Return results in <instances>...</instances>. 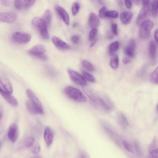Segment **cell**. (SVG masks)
I'll return each instance as SVG.
<instances>
[{"label": "cell", "mask_w": 158, "mask_h": 158, "mask_svg": "<svg viewBox=\"0 0 158 158\" xmlns=\"http://www.w3.org/2000/svg\"><path fill=\"white\" fill-rule=\"evenodd\" d=\"M158 29L156 30L154 33V38L156 41H158Z\"/></svg>", "instance_id": "obj_46"}, {"label": "cell", "mask_w": 158, "mask_h": 158, "mask_svg": "<svg viewBox=\"0 0 158 158\" xmlns=\"http://www.w3.org/2000/svg\"><path fill=\"white\" fill-rule=\"evenodd\" d=\"M80 7V4L78 2L74 3L72 5L71 11L72 14L75 15L78 13Z\"/></svg>", "instance_id": "obj_32"}, {"label": "cell", "mask_w": 158, "mask_h": 158, "mask_svg": "<svg viewBox=\"0 0 158 158\" xmlns=\"http://www.w3.org/2000/svg\"><path fill=\"white\" fill-rule=\"evenodd\" d=\"M141 2V1H139V0H135V1H133L134 4L137 5H139Z\"/></svg>", "instance_id": "obj_47"}, {"label": "cell", "mask_w": 158, "mask_h": 158, "mask_svg": "<svg viewBox=\"0 0 158 158\" xmlns=\"http://www.w3.org/2000/svg\"><path fill=\"white\" fill-rule=\"evenodd\" d=\"M107 10L106 7H104L100 9L99 11V17L102 19L106 18V14Z\"/></svg>", "instance_id": "obj_34"}, {"label": "cell", "mask_w": 158, "mask_h": 158, "mask_svg": "<svg viewBox=\"0 0 158 158\" xmlns=\"http://www.w3.org/2000/svg\"><path fill=\"white\" fill-rule=\"evenodd\" d=\"M133 15V13L129 12H123L120 15V20L123 24H128L131 21Z\"/></svg>", "instance_id": "obj_21"}, {"label": "cell", "mask_w": 158, "mask_h": 158, "mask_svg": "<svg viewBox=\"0 0 158 158\" xmlns=\"http://www.w3.org/2000/svg\"><path fill=\"white\" fill-rule=\"evenodd\" d=\"M31 24L38 29L42 38L44 39H49V35L47 30V26L42 19L39 17L34 18L31 21Z\"/></svg>", "instance_id": "obj_2"}, {"label": "cell", "mask_w": 158, "mask_h": 158, "mask_svg": "<svg viewBox=\"0 0 158 158\" xmlns=\"http://www.w3.org/2000/svg\"><path fill=\"white\" fill-rule=\"evenodd\" d=\"M41 151V147L40 145L38 144H37L34 147L32 150L33 153L35 154H38L40 153Z\"/></svg>", "instance_id": "obj_39"}, {"label": "cell", "mask_w": 158, "mask_h": 158, "mask_svg": "<svg viewBox=\"0 0 158 158\" xmlns=\"http://www.w3.org/2000/svg\"><path fill=\"white\" fill-rule=\"evenodd\" d=\"M120 46L119 42L118 41H114L110 44L109 46L108 52L110 56L114 55L118 50Z\"/></svg>", "instance_id": "obj_23"}, {"label": "cell", "mask_w": 158, "mask_h": 158, "mask_svg": "<svg viewBox=\"0 0 158 158\" xmlns=\"http://www.w3.org/2000/svg\"><path fill=\"white\" fill-rule=\"evenodd\" d=\"M82 66L86 70L90 72H93L94 71V68L93 65L90 62L85 60L81 61Z\"/></svg>", "instance_id": "obj_25"}, {"label": "cell", "mask_w": 158, "mask_h": 158, "mask_svg": "<svg viewBox=\"0 0 158 158\" xmlns=\"http://www.w3.org/2000/svg\"><path fill=\"white\" fill-rule=\"evenodd\" d=\"M1 2L3 5L6 6H10L12 3L11 1H2Z\"/></svg>", "instance_id": "obj_42"}, {"label": "cell", "mask_w": 158, "mask_h": 158, "mask_svg": "<svg viewBox=\"0 0 158 158\" xmlns=\"http://www.w3.org/2000/svg\"><path fill=\"white\" fill-rule=\"evenodd\" d=\"M150 158H158V148L152 150L150 151Z\"/></svg>", "instance_id": "obj_35"}, {"label": "cell", "mask_w": 158, "mask_h": 158, "mask_svg": "<svg viewBox=\"0 0 158 158\" xmlns=\"http://www.w3.org/2000/svg\"><path fill=\"white\" fill-rule=\"evenodd\" d=\"M26 94L29 100L39 109L43 111L41 102L33 91L31 90L28 89L26 91Z\"/></svg>", "instance_id": "obj_13"}, {"label": "cell", "mask_w": 158, "mask_h": 158, "mask_svg": "<svg viewBox=\"0 0 158 158\" xmlns=\"http://www.w3.org/2000/svg\"><path fill=\"white\" fill-rule=\"evenodd\" d=\"M17 18V15L15 12H0V21L12 23L15 21Z\"/></svg>", "instance_id": "obj_7"}, {"label": "cell", "mask_w": 158, "mask_h": 158, "mask_svg": "<svg viewBox=\"0 0 158 158\" xmlns=\"http://www.w3.org/2000/svg\"><path fill=\"white\" fill-rule=\"evenodd\" d=\"M31 37V35L28 33L17 31L12 34V40L16 43L24 44L30 41Z\"/></svg>", "instance_id": "obj_4"}, {"label": "cell", "mask_w": 158, "mask_h": 158, "mask_svg": "<svg viewBox=\"0 0 158 158\" xmlns=\"http://www.w3.org/2000/svg\"><path fill=\"white\" fill-rule=\"evenodd\" d=\"M119 14L116 11L112 10L108 11L106 14V18H116L118 17Z\"/></svg>", "instance_id": "obj_31"}, {"label": "cell", "mask_w": 158, "mask_h": 158, "mask_svg": "<svg viewBox=\"0 0 158 158\" xmlns=\"http://www.w3.org/2000/svg\"><path fill=\"white\" fill-rule=\"evenodd\" d=\"M118 25L117 24L113 23L112 24V32L115 35H118Z\"/></svg>", "instance_id": "obj_37"}, {"label": "cell", "mask_w": 158, "mask_h": 158, "mask_svg": "<svg viewBox=\"0 0 158 158\" xmlns=\"http://www.w3.org/2000/svg\"><path fill=\"white\" fill-rule=\"evenodd\" d=\"M55 9L56 11L65 24L69 25L70 24V18L68 14L67 11L64 8L59 6H56Z\"/></svg>", "instance_id": "obj_16"}, {"label": "cell", "mask_w": 158, "mask_h": 158, "mask_svg": "<svg viewBox=\"0 0 158 158\" xmlns=\"http://www.w3.org/2000/svg\"><path fill=\"white\" fill-rule=\"evenodd\" d=\"M118 118L119 122L122 125L125 126L128 124V122L126 118L123 114H119Z\"/></svg>", "instance_id": "obj_33"}, {"label": "cell", "mask_w": 158, "mask_h": 158, "mask_svg": "<svg viewBox=\"0 0 158 158\" xmlns=\"http://www.w3.org/2000/svg\"><path fill=\"white\" fill-rule=\"evenodd\" d=\"M149 54L151 64H155L156 61L157 48L155 43L153 41L150 42L149 47Z\"/></svg>", "instance_id": "obj_10"}, {"label": "cell", "mask_w": 158, "mask_h": 158, "mask_svg": "<svg viewBox=\"0 0 158 158\" xmlns=\"http://www.w3.org/2000/svg\"><path fill=\"white\" fill-rule=\"evenodd\" d=\"M26 106L28 112L33 115L43 114L44 111L39 109L29 100L26 103Z\"/></svg>", "instance_id": "obj_20"}, {"label": "cell", "mask_w": 158, "mask_h": 158, "mask_svg": "<svg viewBox=\"0 0 158 158\" xmlns=\"http://www.w3.org/2000/svg\"><path fill=\"white\" fill-rule=\"evenodd\" d=\"M110 66L112 68H117L119 65V58L117 55H114L110 60Z\"/></svg>", "instance_id": "obj_24"}, {"label": "cell", "mask_w": 158, "mask_h": 158, "mask_svg": "<svg viewBox=\"0 0 158 158\" xmlns=\"http://www.w3.org/2000/svg\"><path fill=\"white\" fill-rule=\"evenodd\" d=\"M19 129L18 125L13 123L10 126L8 134L9 140L13 143L16 141L19 136Z\"/></svg>", "instance_id": "obj_8"}, {"label": "cell", "mask_w": 158, "mask_h": 158, "mask_svg": "<svg viewBox=\"0 0 158 158\" xmlns=\"http://www.w3.org/2000/svg\"><path fill=\"white\" fill-rule=\"evenodd\" d=\"M35 1H15L14 5L15 8L18 10H23L28 9L32 6L35 3Z\"/></svg>", "instance_id": "obj_9"}, {"label": "cell", "mask_w": 158, "mask_h": 158, "mask_svg": "<svg viewBox=\"0 0 158 158\" xmlns=\"http://www.w3.org/2000/svg\"><path fill=\"white\" fill-rule=\"evenodd\" d=\"M150 80L153 83L158 84V68H157L151 73L150 76Z\"/></svg>", "instance_id": "obj_27"}, {"label": "cell", "mask_w": 158, "mask_h": 158, "mask_svg": "<svg viewBox=\"0 0 158 158\" xmlns=\"http://www.w3.org/2000/svg\"><path fill=\"white\" fill-rule=\"evenodd\" d=\"M35 139L32 137H30L27 138L24 141L23 147L24 148L30 147L32 146L35 143Z\"/></svg>", "instance_id": "obj_26"}, {"label": "cell", "mask_w": 158, "mask_h": 158, "mask_svg": "<svg viewBox=\"0 0 158 158\" xmlns=\"http://www.w3.org/2000/svg\"><path fill=\"white\" fill-rule=\"evenodd\" d=\"M45 52V47L41 44L35 45L28 51V53L30 54L37 57L44 54Z\"/></svg>", "instance_id": "obj_12"}, {"label": "cell", "mask_w": 158, "mask_h": 158, "mask_svg": "<svg viewBox=\"0 0 158 158\" xmlns=\"http://www.w3.org/2000/svg\"><path fill=\"white\" fill-rule=\"evenodd\" d=\"M52 41L54 45L60 50H66L70 48V46L67 43L56 36L52 37Z\"/></svg>", "instance_id": "obj_15"}, {"label": "cell", "mask_w": 158, "mask_h": 158, "mask_svg": "<svg viewBox=\"0 0 158 158\" xmlns=\"http://www.w3.org/2000/svg\"><path fill=\"white\" fill-rule=\"evenodd\" d=\"M130 61V60L127 58L124 57L122 59V62L124 64H127Z\"/></svg>", "instance_id": "obj_43"}, {"label": "cell", "mask_w": 158, "mask_h": 158, "mask_svg": "<svg viewBox=\"0 0 158 158\" xmlns=\"http://www.w3.org/2000/svg\"><path fill=\"white\" fill-rule=\"evenodd\" d=\"M42 19L44 21L47 27L49 26L51 23L52 14L50 9L47 10L44 13Z\"/></svg>", "instance_id": "obj_22"}, {"label": "cell", "mask_w": 158, "mask_h": 158, "mask_svg": "<svg viewBox=\"0 0 158 158\" xmlns=\"http://www.w3.org/2000/svg\"><path fill=\"white\" fill-rule=\"evenodd\" d=\"M124 2L126 7H127V8L129 9L131 8L133 4L132 1H125Z\"/></svg>", "instance_id": "obj_41"}, {"label": "cell", "mask_w": 158, "mask_h": 158, "mask_svg": "<svg viewBox=\"0 0 158 158\" xmlns=\"http://www.w3.org/2000/svg\"><path fill=\"white\" fill-rule=\"evenodd\" d=\"M89 25L92 28H97L100 25V21L97 15L94 12H91L89 16Z\"/></svg>", "instance_id": "obj_17"}, {"label": "cell", "mask_w": 158, "mask_h": 158, "mask_svg": "<svg viewBox=\"0 0 158 158\" xmlns=\"http://www.w3.org/2000/svg\"><path fill=\"white\" fill-rule=\"evenodd\" d=\"M38 58L40 59L43 60H46L47 59V57L44 54L41 55Z\"/></svg>", "instance_id": "obj_45"}, {"label": "cell", "mask_w": 158, "mask_h": 158, "mask_svg": "<svg viewBox=\"0 0 158 158\" xmlns=\"http://www.w3.org/2000/svg\"><path fill=\"white\" fill-rule=\"evenodd\" d=\"M158 1H154L153 3L151 8V12L154 17H156L158 15Z\"/></svg>", "instance_id": "obj_28"}, {"label": "cell", "mask_w": 158, "mask_h": 158, "mask_svg": "<svg viewBox=\"0 0 158 158\" xmlns=\"http://www.w3.org/2000/svg\"><path fill=\"white\" fill-rule=\"evenodd\" d=\"M32 158H42L41 157L38 156H35L33 157Z\"/></svg>", "instance_id": "obj_49"}, {"label": "cell", "mask_w": 158, "mask_h": 158, "mask_svg": "<svg viewBox=\"0 0 158 158\" xmlns=\"http://www.w3.org/2000/svg\"><path fill=\"white\" fill-rule=\"evenodd\" d=\"M54 136V133L51 129L49 127H46L44 130V138L47 146L49 147L51 145Z\"/></svg>", "instance_id": "obj_19"}, {"label": "cell", "mask_w": 158, "mask_h": 158, "mask_svg": "<svg viewBox=\"0 0 158 158\" xmlns=\"http://www.w3.org/2000/svg\"><path fill=\"white\" fill-rule=\"evenodd\" d=\"M64 92L66 96L71 99L79 102L84 103L87 99L83 92L76 88L68 86L64 89Z\"/></svg>", "instance_id": "obj_1"}, {"label": "cell", "mask_w": 158, "mask_h": 158, "mask_svg": "<svg viewBox=\"0 0 158 158\" xmlns=\"http://www.w3.org/2000/svg\"><path fill=\"white\" fill-rule=\"evenodd\" d=\"M0 82L6 91L10 94L12 93V85L5 74L3 72L0 73Z\"/></svg>", "instance_id": "obj_11"}, {"label": "cell", "mask_w": 158, "mask_h": 158, "mask_svg": "<svg viewBox=\"0 0 158 158\" xmlns=\"http://www.w3.org/2000/svg\"><path fill=\"white\" fill-rule=\"evenodd\" d=\"M123 144L125 149L130 152L133 153V150L130 144L126 140L123 141Z\"/></svg>", "instance_id": "obj_36"}, {"label": "cell", "mask_w": 158, "mask_h": 158, "mask_svg": "<svg viewBox=\"0 0 158 158\" xmlns=\"http://www.w3.org/2000/svg\"><path fill=\"white\" fill-rule=\"evenodd\" d=\"M99 100L100 104L105 109L107 110H109L110 109L109 106L103 100L100 98Z\"/></svg>", "instance_id": "obj_38"}, {"label": "cell", "mask_w": 158, "mask_h": 158, "mask_svg": "<svg viewBox=\"0 0 158 158\" xmlns=\"http://www.w3.org/2000/svg\"><path fill=\"white\" fill-rule=\"evenodd\" d=\"M80 158H86V156L85 157V155L83 153H81L80 155Z\"/></svg>", "instance_id": "obj_48"}, {"label": "cell", "mask_w": 158, "mask_h": 158, "mask_svg": "<svg viewBox=\"0 0 158 158\" xmlns=\"http://www.w3.org/2000/svg\"><path fill=\"white\" fill-rule=\"evenodd\" d=\"M150 12L151 9L149 5L143 6L140 10L137 18V24L140 25L146 20V19L149 17Z\"/></svg>", "instance_id": "obj_6"}, {"label": "cell", "mask_w": 158, "mask_h": 158, "mask_svg": "<svg viewBox=\"0 0 158 158\" xmlns=\"http://www.w3.org/2000/svg\"><path fill=\"white\" fill-rule=\"evenodd\" d=\"M140 25L139 30L140 37L143 39H148L153 27L154 24L153 22L150 20L146 19Z\"/></svg>", "instance_id": "obj_3"}, {"label": "cell", "mask_w": 158, "mask_h": 158, "mask_svg": "<svg viewBox=\"0 0 158 158\" xmlns=\"http://www.w3.org/2000/svg\"><path fill=\"white\" fill-rule=\"evenodd\" d=\"M136 46L135 40L133 39L131 40L124 49L125 54L129 57H133L135 54Z\"/></svg>", "instance_id": "obj_18"}, {"label": "cell", "mask_w": 158, "mask_h": 158, "mask_svg": "<svg viewBox=\"0 0 158 158\" xmlns=\"http://www.w3.org/2000/svg\"><path fill=\"white\" fill-rule=\"evenodd\" d=\"M67 71L71 80L76 84L85 86L86 85V81L84 77L76 72L70 69Z\"/></svg>", "instance_id": "obj_5"}, {"label": "cell", "mask_w": 158, "mask_h": 158, "mask_svg": "<svg viewBox=\"0 0 158 158\" xmlns=\"http://www.w3.org/2000/svg\"><path fill=\"white\" fill-rule=\"evenodd\" d=\"M0 93L2 94L4 98L10 104L14 107H17L18 105L17 100L11 94L6 91L3 90L0 86Z\"/></svg>", "instance_id": "obj_14"}, {"label": "cell", "mask_w": 158, "mask_h": 158, "mask_svg": "<svg viewBox=\"0 0 158 158\" xmlns=\"http://www.w3.org/2000/svg\"><path fill=\"white\" fill-rule=\"evenodd\" d=\"M71 40L74 44H77L80 41V38L77 36L74 35L71 37Z\"/></svg>", "instance_id": "obj_40"}, {"label": "cell", "mask_w": 158, "mask_h": 158, "mask_svg": "<svg viewBox=\"0 0 158 158\" xmlns=\"http://www.w3.org/2000/svg\"><path fill=\"white\" fill-rule=\"evenodd\" d=\"M98 34L97 28H93L90 31L89 34V40L91 42L97 39V37Z\"/></svg>", "instance_id": "obj_29"}, {"label": "cell", "mask_w": 158, "mask_h": 158, "mask_svg": "<svg viewBox=\"0 0 158 158\" xmlns=\"http://www.w3.org/2000/svg\"><path fill=\"white\" fill-rule=\"evenodd\" d=\"M83 77L85 80L92 83H94L96 80L94 77L89 73L84 72L83 73Z\"/></svg>", "instance_id": "obj_30"}, {"label": "cell", "mask_w": 158, "mask_h": 158, "mask_svg": "<svg viewBox=\"0 0 158 158\" xmlns=\"http://www.w3.org/2000/svg\"><path fill=\"white\" fill-rule=\"evenodd\" d=\"M141 2L143 6L148 5H150V1L148 0H145V1H142Z\"/></svg>", "instance_id": "obj_44"}]
</instances>
